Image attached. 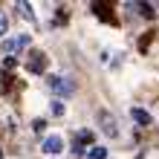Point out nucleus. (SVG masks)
<instances>
[{
	"mask_svg": "<svg viewBox=\"0 0 159 159\" xmlns=\"http://www.w3.org/2000/svg\"><path fill=\"white\" fill-rule=\"evenodd\" d=\"M98 130L104 133L107 139H116L119 136V121L110 110H98Z\"/></svg>",
	"mask_w": 159,
	"mask_h": 159,
	"instance_id": "obj_1",
	"label": "nucleus"
},
{
	"mask_svg": "<svg viewBox=\"0 0 159 159\" xmlns=\"http://www.w3.org/2000/svg\"><path fill=\"white\" fill-rule=\"evenodd\" d=\"M29 46V35H17V38H3V43H0V49H3L6 58H15L20 49H26Z\"/></svg>",
	"mask_w": 159,
	"mask_h": 159,
	"instance_id": "obj_2",
	"label": "nucleus"
},
{
	"mask_svg": "<svg viewBox=\"0 0 159 159\" xmlns=\"http://www.w3.org/2000/svg\"><path fill=\"white\" fill-rule=\"evenodd\" d=\"M49 90L64 98V96H72V93H75V84L70 78H64V75H49Z\"/></svg>",
	"mask_w": 159,
	"mask_h": 159,
	"instance_id": "obj_3",
	"label": "nucleus"
},
{
	"mask_svg": "<svg viewBox=\"0 0 159 159\" xmlns=\"http://www.w3.org/2000/svg\"><path fill=\"white\" fill-rule=\"evenodd\" d=\"M26 70H29V72H35V75H41V72L46 70V55H43V52H29Z\"/></svg>",
	"mask_w": 159,
	"mask_h": 159,
	"instance_id": "obj_4",
	"label": "nucleus"
},
{
	"mask_svg": "<svg viewBox=\"0 0 159 159\" xmlns=\"http://www.w3.org/2000/svg\"><path fill=\"white\" fill-rule=\"evenodd\" d=\"M43 153H49V156H55V153H61L64 151V139L61 136H46L43 139V148H41Z\"/></svg>",
	"mask_w": 159,
	"mask_h": 159,
	"instance_id": "obj_5",
	"label": "nucleus"
},
{
	"mask_svg": "<svg viewBox=\"0 0 159 159\" xmlns=\"http://www.w3.org/2000/svg\"><path fill=\"white\" fill-rule=\"evenodd\" d=\"M90 142H93V133H90V130H81L78 139H75V145H72V151H75V153H87Z\"/></svg>",
	"mask_w": 159,
	"mask_h": 159,
	"instance_id": "obj_6",
	"label": "nucleus"
},
{
	"mask_svg": "<svg viewBox=\"0 0 159 159\" xmlns=\"http://www.w3.org/2000/svg\"><path fill=\"white\" fill-rule=\"evenodd\" d=\"M130 116H133V121H136V125H142V127L151 125V113L142 110V107H133V110H130Z\"/></svg>",
	"mask_w": 159,
	"mask_h": 159,
	"instance_id": "obj_7",
	"label": "nucleus"
},
{
	"mask_svg": "<svg viewBox=\"0 0 159 159\" xmlns=\"http://www.w3.org/2000/svg\"><path fill=\"white\" fill-rule=\"evenodd\" d=\"M87 159H107V148L104 145H90Z\"/></svg>",
	"mask_w": 159,
	"mask_h": 159,
	"instance_id": "obj_8",
	"label": "nucleus"
},
{
	"mask_svg": "<svg viewBox=\"0 0 159 159\" xmlns=\"http://www.w3.org/2000/svg\"><path fill=\"white\" fill-rule=\"evenodd\" d=\"M136 9H139V15H145V17H153V15H156L151 3H136Z\"/></svg>",
	"mask_w": 159,
	"mask_h": 159,
	"instance_id": "obj_9",
	"label": "nucleus"
},
{
	"mask_svg": "<svg viewBox=\"0 0 159 159\" xmlns=\"http://www.w3.org/2000/svg\"><path fill=\"white\" fill-rule=\"evenodd\" d=\"M17 9H20V15H23V17L35 20V15H32V6H29V3H17Z\"/></svg>",
	"mask_w": 159,
	"mask_h": 159,
	"instance_id": "obj_10",
	"label": "nucleus"
},
{
	"mask_svg": "<svg viewBox=\"0 0 159 159\" xmlns=\"http://www.w3.org/2000/svg\"><path fill=\"white\" fill-rule=\"evenodd\" d=\"M6 29H9V17H6V12H0V38L6 35Z\"/></svg>",
	"mask_w": 159,
	"mask_h": 159,
	"instance_id": "obj_11",
	"label": "nucleus"
},
{
	"mask_svg": "<svg viewBox=\"0 0 159 159\" xmlns=\"http://www.w3.org/2000/svg\"><path fill=\"white\" fill-rule=\"evenodd\" d=\"M52 116H64V101H52Z\"/></svg>",
	"mask_w": 159,
	"mask_h": 159,
	"instance_id": "obj_12",
	"label": "nucleus"
},
{
	"mask_svg": "<svg viewBox=\"0 0 159 159\" xmlns=\"http://www.w3.org/2000/svg\"><path fill=\"white\" fill-rule=\"evenodd\" d=\"M43 127H46V125H43V119H35V121H32V130H35V133H41Z\"/></svg>",
	"mask_w": 159,
	"mask_h": 159,
	"instance_id": "obj_13",
	"label": "nucleus"
}]
</instances>
